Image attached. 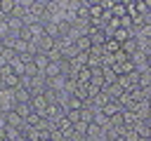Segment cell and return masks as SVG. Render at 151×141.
<instances>
[{
	"label": "cell",
	"mask_w": 151,
	"mask_h": 141,
	"mask_svg": "<svg viewBox=\"0 0 151 141\" xmlns=\"http://www.w3.org/2000/svg\"><path fill=\"white\" fill-rule=\"evenodd\" d=\"M66 120L71 125H78L80 122V110H66Z\"/></svg>",
	"instance_id": "9c48e42d"
},
{
	"label": "cell",
	"mask_w": 151,
	"mask_h": 141,
	"mask_svg": "<svg viewBox=\"0 0 151 141\" xmlns=\"http://www.w3.org/2000/svg\"><path fill=\"white\" fill-rule=\"evenodd\" d=\"M47 141H52V139H47Z\"/></svg>",
	"instance_id": "8fae6325"
},
{
	"label": "cell",
	"mask_w": 151,
	"mask_h": 141,
	"mask_svg": "<svg viewBox=\"0 0 151 141\" xmlns=\"http://www.w3.org/2000/svg\"><path fill=\"white\" fill-rule=\"evenodd\" d=\"M14 113H17V115H19L21 120H26L28 115H33V108H31V103H17Z\"/></svg>",
	"instance_id": "5b68a950"
},
{
	"label": "cell",
	"mask_w": 151,
	"mask_h": 141,
	"mask_svg": "<svg viewBox=\"0 0 151 141\" xmlns=\"http://www.w3.org/2000/svg\"><path fill=\"white\" fill-rule=\"evenodd\" d=\"M113 16L116 19H123V16H127V5H113Z\"/></svg>",
	"instance_id": "8992f818"
},
{
	"label": "cell",
	"mask_w": 151,
	"mask_h": 141,
	"mask_svg": "<svg viewBox=\"0 0 151 141\" xmlns=\"http://www.w3.org/2000/svg\"><path fill=\"white\" fill-rule=\"evenodd\" d=\"M24 75H28V78H35V75H40V70H38V66L31 61V63H26V68H24Z\"/></svg>",
	"instance_id": "ba28073f"
},
{
	"label": "cell",
	"mask_w": 151,
	"mask_h": 141,
	"mask_svg": "<svg viewBox=\"0 0 151 141\" xmlns=\"http://www.w3.org/2000/svg\"><path fill=\"white\" fill-rule=\"evenodd\" d=\"M87 127H90V125H87V122H83V120H80V122H78V125H73V132H76V134H78V136H80V139H85V134H87Z\"/></svg>",
	"instance_id": "52a82bcc"
},
{
	"label": "cell",
	"mask_w": 151,
	"mask_h": 141,
	"mask_svg": "<svg viewBox=\"0 0 151 141\" xmlns=\"http://www.w3.org/2000/svg\"><path fill=\"white\" fill-rule=\"evenodd\" d=\"M0 87H5V85H2V75H0Z\"/></svg>",
	"instance_id": "30bf717a"
},
{
	"label": "cell",
	"mask_w": 151,
	"mask_h": 141,
	"mask_svg": "<svg viewBox=\"0 0 151 141\" xmlns=\"http://www.w3.org/2000/svg\"><path fill=\"white\" fill-rule=\"evenodd\" d=\"M47 96L45 94H33V99H31V108H33V113H38V115H42L45 118V110H47Z\"/></svg>",
	"instance_id": "7a4b0ae2"
},
{
	"label": "cell",
	"mask_w": 151,
	"mask_h": 141,
	"mask_svg": "<svg viewBox=\"0 0 151 141\" xmlns=\"http://www.w3.org/2000/svg\"><path fill=\"white\" fill-rule=\"evenodd\" d=\"M33 63L38 66V70H40V73H45V70L50 68V63H52V61H50V56H47V54H35Z\"/></svg>",
	"instance_id": "277c9868"
},
{
	"label": "cell",
	"mask_w": 151,
	"mask_h": 141,
	"mask_svg": "<svg viewBox=\"0 0 151 141\" xmlns=\"http://www.w3.org/2000/svg\"><path fill=\"white\" fill-rule=\"evenodd\" d=\"M35 45H38V54H50L54 47H57V40L54 38H50V35H40L38 40H33Z\"/></svg>",
	"instance_id": "6da1fadb"
},
{
	"label": "cell",
	"mask_w": 151,
	"mask_h": 141,
	"mask_svg": "<svg viewBox=\"0 0 151 141\" xmlns=\"http://www.w3.org/2000/svg\"><path fill=\"white\" fill-rule=\"evenodd\" d=\"M12 92H14L17 103H31V99H33L31 89H26V87H17V89H12Z\"/></svg>",
	"instance_id": "3957f363"
}]
</instances>
